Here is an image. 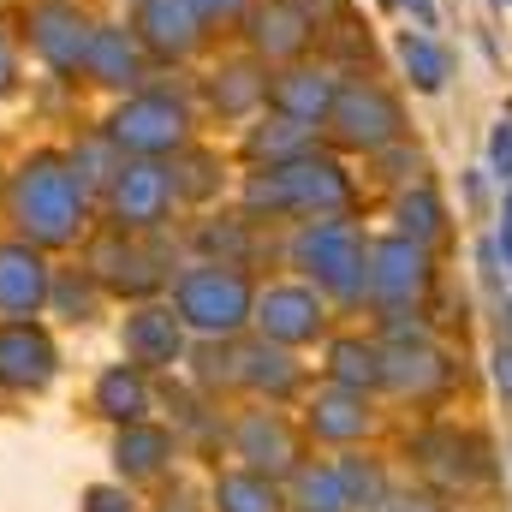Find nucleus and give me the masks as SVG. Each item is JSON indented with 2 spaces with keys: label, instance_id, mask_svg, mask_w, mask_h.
<instances>
[{
  "label": "nucleus",
  "instance_id": "nucleus-1",
  "mask_svg": "<svg viewBox=\"0 0 512 512\" xmlns=\"http://www.w3.org/2000/svg\"><path fill=\"white\" fill-rule=\"evenodd\" d=\"M12 215L18 227L36 239V245H60L78 233V215H84V197H78V179L60 167V161H30L18 173V191H12Z\"/></svg>",
  "mask_w": 512,
  "mask_h": 512
},
{
  "label": "nucleus",
  "instance_id": "nucleus-2",
  "mask_svg": "<svg viewBox=\"0 0 512 512\" xmlns=\"http://www.w3.org/2000/svg\"><path fill=\"white\" fill-rule=\"evenodd\" d=\"M245 203L256 215L262 209L268 215H328V209L346 203V173L334 161H280L262 179H251Z\"/></svg>",
  "mask_w": 512,
  "mask_h": 512
},
{
  "label": "nucleus",
  "instance_id": "nucleus-3",
  "mask_svg": "<svg viewBox=\"0 0 512 512\" xmlns=\"http://www.w3.org/2000/svg\"><path fill=\"white\" fill-rule=\"evenodd\" d=\"M251 316V280L227 262L191 268L179 280V322H191L197 334H233Z\"/></svg>",
  "mask_w": 512,
  "mask_h": 512
},
{
  "label": "nucleus",
  "instance_id": "nucleus-4",
  "mask_svg": "<svg viewBox=\"0 0 512 512\" xmlns=\"http://www.w3.org/2000/svg\"><path fill=\"white\" fill-rule=\"evenodd\" d=\"M298 262H304V268L334 292V298H358V292H370L364 245H358V233H352V227H340V221L310 227V233L298 239Z\"/></svg>",
  "mask_w": 512,
  "mask_h": 512
},
{
  "label": "nucleus",
  "instance_id": "nucleus-5",
  "mask_svg": "<svg viewBox=\"0 0 512 512\" xmlns=\"http://www.w3.org/2000/svg\"><path fill=\"white\" fill-rule=\"evenodd\" d=\"M256 322L274 346H304V340L322 334V304H316L310 286H268L256 298Z\"/></svg>",
  "mask_w": 512,
  "mask_h": 512
},
{
  "label": "nucleus",
  "instance_id": "nucleus-6",
  "mask_svg": "<svg viewBox=\"0 0 512 512\" xmlns=\"http://www.w3.org/2000/svg\"><path fill=\"white\" fill-rule=\"evenodd\" d=\"M429 286V251L417 245V239H387L370 251V292L387 298V304H411L417 292Z\"/></svg>",
  "mask_w": 512,
  "mask_h": 512
},
{
  "label": "nucleus",
  "instance_id": "nucleus-7",
  "mask_svg": "<svg viewBox=\"0 0 512 512\" xmlns=\"http://www.w3.org/2000/svg\"><path fill=\"white\" fill-rule=\"evenodd\" d=\"M334 131L352 143V149H382L399 137V108L387 102L382 90H346V96H334Z\"/></svg>",
  "mask_w": 512,
  "mask_h": 512
},
{
  "label": "nucleus",
  "instance_id": "nucleus-8",
  "mask_svg": "<svg viewBox=\"0 0 512 512\" xmlns=\"http://www.w3.org/2000/svg\"><path fill=\"white\" fill-rule=\"evenodd\" d=\"M0 382L24 387V393L54 382V346H48L42 328H30V322H6L0 328Z\"/></svg>",
  "mask_w": 512,
  "mask_h": 512
},
{
  "label": "nucleus",
  "instance_id": "nucleus-9",
  "mask_svg": "<svg viewBox=\"0 0 512 512\" xmlns=\"http://www.w3.org/2000/svg\"><path fill=\"white\" fill-rule=\"evenodd\" d=\"M233 447H239V459H245L251 471H262V477L298 471V441H292V429L280 423V411H251V417L239 423Z\"/></svg>",
  "mask_w": 512,
  "mask_h": 512
},
{
  "label": "nucleus",
  "instance_id": "nucleus-10",
  "mask_svg": "<svg viewBox=\"0 0 512 512\" xmlns=\"http://www.w3.org/2000/svg\"><path fill=\"white\" fill-rule=\"evenodd\" d=\"M114 137L126 143V149H143V155H161V149H173L179 137H185V114L167 102V96H137L126 114L114 120Z\"/></svg>",
  "mask_w": 512,
  "mask_h": 512
},
{
  "label": "nucleus",
  "instance_id": "nucleus-11",
  "mask_svg": "<svg viewBox=\"0 0 512 512\" xmlns=\"http://www.w3.org/2000/svg\"><path fill=\"white\" fill-rule=\"evenodd\" d=\"M179 346H185V322H179L173 310H137V316L126 322V358L137 364V370L173 364Z\"/></svg>",
  "mask_w": 512,
  "mask_h": 512
},
{
  "label": "nucleus",
  "instance_id": "nucleus-12",
  "mask_svg": "<svg viewBox=\"0 0 512 512\" xmlns=\"http://www.w3.org/2000/svg\"><path fill=\"white\" fill-rule=\"evenodd\" d=\"M48 298V268L30 245H0V316H30Z\"/></svg>",
  "mask_w": 512,
  "mask_h": 512
},
{
  "label": "nucleus",
  "instance_id": "nucleus-13",
  "mask_svg": "<svg viewBox=\"0 0 512 512\" xmlns=\"http://www.w3.org/2000/svg\"><path fill=\"white\" fill-rule=\"evenodd\" d=\"M447 376H453V370H447V358H441V352H429L423 340H411V346L399 340L393 352H382V387H399V393H417V399H423V393L447 387Z\"/></svg>",
  "mask_w": 512,
  "mask_h": 512
},
{
  "label": "nucleus",
  "instance_id": "nucleus-14",
  "mask_svg": "<svg viewBox=\"0 0 512 512\" xmlns=\"http://www.w3.org/2000/svg\"><path fill=\"white\" fill-rule=\"evenodd\" d=\"M167 173L161 167H120V185H114V209L126 227H149L167 215Z\"/></svg>",
  "mask_w": 512,
  "mask_h": 512
},
{
  "label": "nucleus",
  "instance_id": "nucleus-15",
  "mask_svg": "<svg viewBox=\"0 0 512 512\" xmlns=\"http://www.w3.org/2000/svg\"><path fill=\"white\" fill-rule=\"evenodd\" d=\"M310 429H316V441H358V435H370L364 393H352V387L322 393V399L310 405Z\"/></svg>",
  "mask_w": 512,
  "mask_h": 512
},
{
  "label": "nucleus",
  "instance_id": "nucleus-16",
  "mask_svg": "<svg viewBox=\"0 0 512 512\" xmlns=\"http://www.w3.org/2000/svg\"><path fill=\"white\" fill-rule=\"evenodd\" d=\"M274 108H280L286 120H298V126H316V120H328V108H334V84L316 78V72H286V78L274 84Z\"/></svg>",
  "mask_w": 512,
  "mask_h": 512
},
{
  "label": "nucleus",
  "instance_id": "nucleus-17",
  "mask_svg": "<svg viewBox=\"0 0 512 512\" xmlns=\"http://www.w3.org/2000/svg\"><path fill=\"white\" fill-rule=\"evenodd\" d=\"M197 6L191 0H149L143 6V30H149V42L161 48V54H185L191 42H197Z\"/></svg>",
  "mask_w": 512,
  "mask_h": 512
},
{
  "label": "nucleus",
  "instance_id": "nucleus-18",
  "mask_svg": "<svg viewBox=\"0 0 512 512\" xmlns=\"http://www.w3.org/2000/svg\"><path fill=\"white\" fill-rule=\"evenodd\" d=\"M96 411L114 417V423H143L149 387H143V376H137V364H114V370L96 382Z\"/></svg>",
  "mask_w": 512,
  "mask_h": 512
},
{
  "label": "nucleus",
  "instance_id": "nucleus-19",
  "mask_svg": "<svg viewBox=\"0 0 512 512\" xmlns=\"http://www.w3.org/2000/svg\"><path fill=\"white\" fill-rule=\"evenodd\" d=\"M215 507L221 512H280V489L262 471H227L215 483Z\"/></svg>",
  "mask_w": 512,
  "mask_h": 512
},
{
  "label": "nucleus",
  "instance_id": "nucleus-20",
  "mask_svg": "<svg viewBox=\"0 0 512 512\" xmlns=\"http://www.w3.org/2000/svg\"><path fill=\"white\" fill-rule=\"evenodd\" d=\"M30 30H36V48H42L54 66H78L84 42H66V30H84V18H78L72 6H42V12L30 18Z\"/></svg>",
  "mask_w": 512,
  "mask_h": 512
},
{
  "label": "nucleus",
  "instance_id": "nucleus-21",
  "mask_svg": "<svg viewBox=\"0 0 512 512\" xmlns=\"http://www.w3.org/2000/svg\"><path fill=\"white\" fill-rule=\"evenodd\" d=\"M239 364H245L239 382H251L256 393H268V399H286V393L298 387V364H292L280 346H256V352H245Z\"/></svg>",
  "mask_w": 512,
  "mask_h": 512
},
{
  "label": "nucleus",
  "instance_id": "nucleus-22",
  "mask_svg": "<svg viewBox=\"0 0 512 512\" xmlns=\"http://www.w3.org/2000/svg\"><path fill=\"white\" fill-rule=\"evenodd\" d=\"M167 453H173V441H167L161 429H143V423H126V435H120V447H114V459H120L126 477H155V471L167 465Z\"/></svg>",
  "mask_w": 512,
  "mask_h": 512
},
{
  "label": "nucleus",
  "instance_id": "nucleus-23",
  "mask_svg": "<svg viewBox=\"0 0 512 512\" xmlns=\"http://www.w3.org/2000/svg\"><path fill=\"white\" fill-rule=\"evenodd\" d=\"M328 376H334V387H352V393L382 387V352L376 346H358V340H340L328 352Z\"/></svg>",
  "mask_w": 512,
  "mask_h": 512
},
{
  "label": "nucleus",
  "instance_id": "nucleus-24",
  "mask_svg": "<svg viewBox=\"0 0 512 512\" xmlns=\"http://www.w3.org/2000/svg\"><path fill=\"white\" fill-rule=\"evenodd\" d=\"M96 274H102L108 286H120V292H149V286H155L149 256H143V251H120V239L96 245Z\"/></svg>",
  "mask_w": 512,
  "mask_h": 512
},
{
  "label": "nucleus",
  "instance_id": "nucleus-25",
  "mask_svg": "<svg viewBox=\"0 0 512 512\" xmlns=\"http://www.w3.org/2000/svg\"><path fill=\"white\" fill-rule=\"evenodd\" d=\"M90 66L102 84H137V60H131L126 30H96L90 36Z\"/></svg>",
  "mask_w": 512,
  "mask_h": 512
},
{
  "label": "nucleus",
  "instance_id": "nucleus-26",
  "mask_svg": "<svg viewBox=\"0 0 512 512\" xmlns=\"http://www.w3.org/2000/svg\"><path fill=\"white\" fill-rule=\"evenodd\" d=\"M292 477H298V512H352V501H346V489H340V471H334V465H322V471L298 465Z\"/></svg>",
  "mask_w": 512,
  "mask_h": 512
},
{
  "label": "nucleus",
  "instance_id": "nucleus-27",
  "mask_svg": "<svg viewBox=\"0 0 512 512\" xmlns=\"http://www.w3.org/2000/svg\"><path fill=\"white\" fill-rule=\"evenodd\" d=\"M399 60H405V72L417 78V90H429V96H435V90L447 84V54H441L429 36L405 30V36H399Z\"/></svg>",
  "mask_w": 512,
  "mask_h": 512
},
{
  "label": "nucleus",
  "instance_id": "nucleus-28",
  "mask_svg": "<svg viewBox=\"0 0 512 512\" xmlns=\"http://www.w3.org/2000/svg\"><path fill=\"white\" fill-rule=\"evenodd\" d=\"M304 12H292V6H274V12H262L256 18V42L268 48V54H298L304 48Z\"/></svg>",
  "mask_w": 512,
  "mask_h": 512
},
{
  "label": "nucleus",
  "instance_id": "nucleus-29",
  "mask_svg": "<svg viewBox=\"0 0 512 512\" xmlns=\"http://www.w3.org/2000/svg\"><path fill=\"white\" fill-rule=\"evenodd\" d=\"M334 471H340V489H346V501H352V507H376V501L387 495L382 465H376V459H340Z\"/></svg>",
  "mask_w": 512,
  "mask_h": 512
},
{
  "label": "nucleus",
  "instance_id": "nucleus-30",
  "mask_svg": "<svg viewBox=\"0 0 512 512\" xmlns=\"http://www.w3.org/2000/svg\"><path fill=\"white\" fill-rule=\"evenodd\" d=\"M441 203H435V191H411L405 203H399V227H405V239H417V245H429L435 233H441Z\"/></svg>",
  "mask_w": 512,
  "mask_h": 512
},
{
  "label": "nucleus",
  "instance_id": "nucleus-31",
  "mask_svg": "<svg viewBox=\"0 0 512 512\" xmlns=\"http://www.w3.org/2000/svg\"><path fill=\"white\" fill-rule=\"evenodd\" d=\"M227 78H233V84H227V90L215 84V102H221L227 114H245V108L256 102V78H251V72H227Z\"/></svg>",
  "mask_w": 512,
  "mask_h": 512
},
{
  "label": "nucleus",
  "instance_id": "nucleus-32",
  "mask_svg": "<svg viewBox=\"0 0 512 512\" xmlns=\"http://www.w3.org/2000/svg\"><path fill=\"white\" fill-rule=\"evenodd\" d=\"M489 173L512 185V126H495V137H489Z\"/></svg>",
  "mask_w": 512,
  "mask_h": 512
},
{
  "label": "nucleus",
  "instance_id": "nucleus-33",
  "mask_svg": "<svg viewBox=\"0 0 512 512\" xmlns=\"http://www.w3.org/2000/svg\"><path fill=\"white\" fill-rule=\"evenodd\" d=\"M84 512H137V507H131L126 489H90L84 495Z\"/></svg>",
  "mask_w": 512,
  "mask_h": 512
},
{
  "label": "nucleus",
  "instance_id": "nucleus-34",
  "mask_svg": "<svg viewBox=\"0 0 512 512\" xmlns=\"http://www.w3.org/2000/svg\"><path fill=\"white\" fill-rule=\"evenodd\" d=\"M364 512H441L429 495H382L376 507H364Z\"/></svg>",
  "mask_w": 512,
  "mask_h": 512
},
{
  "label": "nucleus",
  "instance_id": "nucleus-35",
  "mask_svg": "<svg viewBox=\"0 0 512 512\" xmlns=\"http://www.w3.org/2000/svg\"><path fill=\"white\" fill-rule=\"evenodd\" d=\"M251 149L256 155H286V149H298V131H256Z\"/></svg>",
  "mask_w": 512,
  "mask_h": 512
},
{
  "label": "nucleus",
  "instance_id": "nucleus-36",
  "mask_svg": "<svg viewBox=\"0 0 512 512\" xmlns=\"http://www.w3.org/2000/svg\"><path fill=\"white\" fill-rule=\"evenodd\" d=\"M495 256H501V274L512 280V191H507V209H501V233H495Z\"/></svg>",
  "mask_w": 512,
  "mask_h": 512
},
{
  "label": "nucleus",
  "instance_id": "nucleus-37",
  "mask_svg": "<svg viewBox=\"0 0 512 512\" xmlns=\"http://www.w3.org/2000/svg\"><path fill=\"white\" fill-rule=\"evenodd\" d=\"M495 382H501V393L512 399V346H495Z\"/></svg>",
  "mask_w": 512,
  "mask_h": 512
},
{
  "label": "nucleus",
  "instance_id": "nucleus-38",
  "mask_svg": "<svg viewBox=\"0 0 512 512\" xmlns=\"http://www.w3.org/2000/svg\"><path fill=\"white\" fill-rule=\"evenodd\" d=\"M405 12H417V24H435V0H399Z\"/></svg>",
  "mask_w": 512,
  "mask_h": 512
},
{
  "label": "nucleus",
  "instance_id": "nucleus-39",
  "mask_svg": "<svg viewBox=\"0 0 512 512\" xmlns=\"http://www.w3.org/2000/svg\"><path fill=\"white\" fill-rule=\"evenodd\" d=\"M0 90H12V42L0 36Z\"/></svg>",
  "mask_w": 512,
  "mask_h": 512
},
{
  "label": "nucleus",
  "instance_id": "nucleus-40",
  "mask_svg": "<svg viewBox=\"0 0 512 512\" xmlns=\"http://www.w3.org/2000/svg\"><path fill=\"white\" fill-rule=\"evenodd\" d=\"M191 6H197V12H233L239 0H191Z\"/></svg>",
  "mask_w": 512,
  "mask_h": 512
}]
</instances>
